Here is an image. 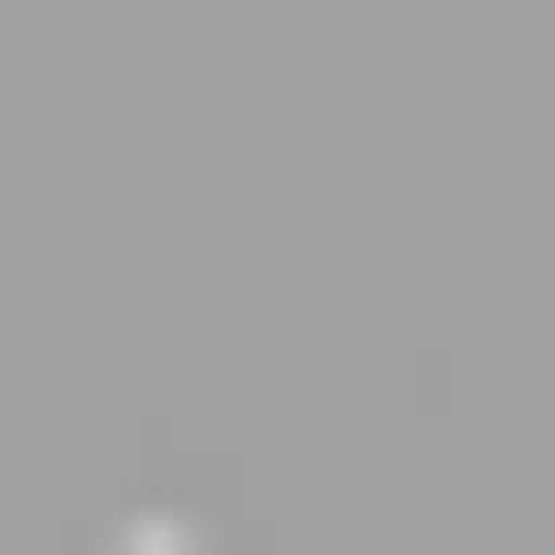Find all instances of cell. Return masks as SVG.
Listing matches in <instances>:
<instances>
[{
  "label": "cell",
  "mask_w": 555,
  "mask_h": 555,
  "mask_svg": "<svg viewBox=\"0 0 555 555\" xmlns=\"http://www.w3.org/2000/svg\"><path fill=\"white\" fill-rule=\"evenodd\" d=\"M139 555H208V520H139Z\"/></svg>",
  "instance_id": "6da1fadb"
}]
</instances>
